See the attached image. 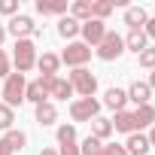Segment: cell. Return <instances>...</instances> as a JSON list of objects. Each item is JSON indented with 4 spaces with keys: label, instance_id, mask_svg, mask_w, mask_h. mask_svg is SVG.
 <instances>
[{
    "label": "cell",
    "instance_id": "30",
    "mask_svg": "<svg viewBox=\"0 0 155 155\" xmlns=\"http://www.w3.org/2000/svg\"><path fill=\"white\" fill-rule=\"evenodd\" d=\"M12 73V61H9V55L0 49V79H6V76Z\"/></svg>",
    "mask_w": 155,
    "mask_h": 155
},
{
    "label": "cell",
    "instance_id": "26",
    "mask_svg": "<svg viewBox=\"0 0 155 155\" xmlns=\"http://www.w3.org/2000/svg\"><path fill=\"white\" fill-rule=\"evenodd\" d=\"M101 152H104V143H101L97 137H91V134H88V137L82 140V146H79V155H101Z\"/></svg>",
    "mask_w": 155,
    "mask_h": 155
},
{
    "label": "cell",
    "instance_id": "37",
    "mask_svg": "<svg viewBox=\"0 0 155 155\" xmlns=\"http://www.w3.org/2000/svg\"><path fill=\"white\" fill-rule=\"evenodd\" d=\"M0 155H12V149H9V146H6L3 140H0Z\"/></svg>",
    "mask_w": 155,
    "mask_h": 155
},
{
    "label": "cell",
    "instance_id": "8",
    "mask_svg": "<svg viewBox=\"0 0 155 155\" xmlns=\"http://www.w3.org/2000/svg\"><path fill=\"white\" fill-rule=\"evenodd\" d=\"M79 37H82V43H85L88 49H91V46L97 49V46H101V40L107 37V21H97V18H88V21H85V25L79 28Z\"/></svg>",
    "mask_w": 155,
    "mask_h": 155
},
{
    "label": "cell",
    "instance_id": "36",
    "mask_svg": "<svg viewBox=\"0 0 155 155\" xmlns=\"http://www.w3.org/2000/svg\"><path fill=\"white\" fill-rule=\"evenodd\" d=\"M146 140H149V146H155V125L149 128V134H146Z\"/></svg>",
    "mask_w": 155,
    "mask_h": 155
},
{
    "label": "cell",
    "instance_id": "10",
    "mask_svg": "<svg viewBox=\"0 0 155 155\" xmlns=\"http://www.w3.org/2000/svg\"><path fill=\"white\" fill-rule=\"evenodd\" d=\"M34 6H37V12H40V15H58V18H61V15H67V12H70L67 0H37Z\"/></svg>",
    "mask_w": 155,
    "mask_h": 155
},
{
    "label": "cell",
    "instance_id": "21",
    "mask_svg": "<svg viewBox=\"0 0 155 155\" xmlns=\"http://www.w3.org/2000/svg\"><path fill=\"white\" fill-rule=\"evenodd\" d=\"M122 40H125V49H131V52H137V55L149 46V37H146L143 31H128V37H122Z\"/></svg>",
    "mask_w": 155,
    "mask_h": 155
},
{
    "label": "cell",
    "instance_id": "25",
    "mask_svg": "<svg viewBox=\"0 0 155 155\" xmlns=\"http://www.w3.org/2000/svg\"><path fill=\"white\" fill-rule=\"evenodd\" d=\"M113 9H116L113 0H91V18H97V21H104Z\"/></svg>",
    "mask_w": 155,
    "mask_h": 155
},
{
    "label": "cell",
    "instance_id": "5",
    "mask_svg": "<svg viewBox=\"0 0 155 155\" xmlns=\"http://www.w3.org/2000/svg\"><path fill=\"white\" fill-rule=\"evenodd\" d=\"M94 55H97L101 61H116V58L125 55V40H122L116 31H107V37L101 40V46L94 49Z\"/></svg>",
    "mask_w": 155,
    "mask_h": 155
},
{
    "label": "cell",
    "instance_id": "12",
    "mask_svg": "<svg viewBox=\"0 0 155 155\" xmlns=\"http://www.w3.org/2000/svg\"><path fill=\"white\" fill-rule=\"evenodd\" d=\"M131 116H134V128H137V131H143V128H152V125H155V107H152V104L137 107Z\"/></svg>",
    "mask_w": 155,
    "mask_h": 155
},
{
    "label": "cell",
    "instance_id": "23",
    "mask_svg": "<svg viewBox=\"0 0 155 155\" xmlns=\"http://www.w3.org/2000/svg\"><path fill=\"white\" fill-rule=\"evenodd\" d=\"M110 134H113V122H110V119H104V116L91 119V137H97V140L104 143Z\"/></svg>",
    "mask_w": 155,
    "mask_h": 155
},
{
    "label": "cell",
    "instance_id": "2",
    "mask_svg": "<svg viewBox=\"0 0 155 155\" xmlns=\"http://www.w3.org/2000/svg\"><path fill=\"white\" fill-rule=\"evenodd\" d=\"M67 82L73 85V94H79V97H94V91H97V76L88 67H76L67 76Z\"/></svg>",
    "mask_w": 155,
    "mask_h": 155
},
{
    "label": "cell",
    "instance_id": "9",
    "mask_svg": "<svg viewBox=\"0 0 155 155\" xmlns=\"http://www.w3.org/2000/svg\"><path fill=\"white\" fill-rule=\"evenodd\" d=\"M46 94L52 101H67V97H73V85L64 79V76H55V79L49 82V88H46Z\"/></svg>",
    "mask_w": 155,
    "mask_h": 155
},
{
    "label": "cell",
    "instance_id": "29",
    "mask_svg": "<svg viewBox=\"0 0 155 155\" xmlns=\"http://www.w3.org/2000/svg\"><path fill=\"white\" fill-rule=\"evenodd\" d=\"M15 122V110H9L6 104H0V131H9Z\"/></svg>",
    "mask_w": 155,
    "mask_h": 155
},
{
    "label": "cell",
    "instance_id": "14",
    "mask_svg": "<svg viewBox=\"0 0 155 155\" xmlns=\"http://www.w3.org/2000/svg\"><path fill=\"white\" fill-rule=\"evenodd\" d=\"M125 152H128V155H146V152H149V140H146V134H143V131H134V134H128Z\"/></svg>",
    "mask_w": 155,
    "mask_h": 155
},
{
    "label": "cell",
    "instance_id": "20",
    "mask_svg": "<svg viewBox=\"0 0 155 155\" xmlns=\"http://www.w3.org/2000/svg\"><path fill=\"white\" fill-rule=\"evenodd\" d=\"M34 116H37V122H40L43 128H46V125H55V122H58V107H55L52 101H46V104H40V107H37V113H34Z\"/></svg>",
    "mask_w": 155,
    "mask_h": 155
},
{
    "label": "cell",
    "instance_id": "19",
    "mask_svg": "<svg viewBox=\"0 0 155 155\" xmlns=\"http://www.w3.org/2000/svg\"><path fill=\"white\" fill-rule=\"evenodd\" d=\"M25 101H31L34 107H40V104H46V101H49V94H46V88H43V82H40V79L28 82V88H25Z\"/></svg>",
    "mask_w": 155,
    "mask_h": 155
},
{
    "label": "cell",
    "instance_id": "28",
    "mask_svg": "<svg viewBox=\"0 0 155 155\" xmlns=\"http://www.w3.org/2000/svg\"><path fill=\"white\" fill-rule=\"evenodd\" d=\"M137 61H140V67H146V70H155V46H146V49L137 55Z\"/></svg>",
    "mask_w": 155,
    "mask_h": 155
},
{
    "label": "cell",
    "instance_id": "22",
    "mask_svg": "<svg viewBox=\"0 0 155 155\" xmlns=\"http://www.w3.org/2000/svg\"><path fill=\"white\" fill-rule=\"evenodd\" d=\"M113 122V131H119V134H134L137 128H134V116L128 113V110H122V113H116V119H110Z\"/></svg>",
    "mask_w": 155,
    "mask_h": 155
},
{
    "label": "cell",
    "instance_id": "24",
    "mask_svg": "<svg viewBox=\"0 0 155 155\" xmlns=\"http://www.w3.org/2000/svg\"><path fill=\"white\" fill-rule=\"evenodd\" d=\"M3 143L12 149V155L18 152V149H25V143H28V134L25 131H18V128H9L6 131V137H3Z\"/></svg>",
    "mask_w": 155,
    "mask_h": 155
},
{
    "label": "cell",
    "instance_id": "16",
    "mask_svg": "<svg viewBox=\"0 0 155 155\" xmlns=\"http://www.w3.org/2000/svg\"><path fill=\"white\" fill-rule=\"evenodd\" d=\"M125 104H128V94H125L122 88H107V94H104V107H110L113 113H122Z\"/></svg>",
    "mask_w": 155,
    "mask_h": 155
},
{
    "label": "cell",
    "instance_id": "11",
    "mask_svg": "<svg viewBox=\"0 0 155 155\" xmlns=\"http://www.w3.org/2000/svg\"><path fill=\"white\" fill-rule=\"evenodd\" d=\"M146 21H149V15H146L143 6H125V25H128L131 31H143Z\"/></svg>",
    "mask_w": 155,
    "mask_h": 155
},
{
    "label": "cell",
    "instance_id": "32",
    "mask_svg": "<svg viewBox=\"0 0 155 155\" xmlns=\"http://www.w3.org/2000/svg\"><path fill=\"white\" fill-rule=\"evenodd\" d=\"M101 155H128V152H125V146H119V143H107Z\"/></svg>",
    "mask_w": 155,
    "mask_h": 155
},
{
    "label": "cell",
    "instance_id": "17",
    "mask_svg": "<svg viewBox=\"0 0 155 155\" xmlns=\"http://www.w3.org/2000/svg\"><path fill=\"white\" fill-rule=\"evenodd\" d=\"M79 28H82V25L76 21V18H70V15H61V18H58V34H61L64 40H70V43L79 37Z\"/></svg>",
    "mask_w": 155,
    "mask_h": 155
},
{
    "label": "cell",
    "instance_id": "35",
    "mask_svg": "<svg viewBox=\"0 0 155 155\" xmlns=\"http://www.w3.org/2000/svg\"><path fill=\"white\" fill-rule=\"evenodd\" d=\"M40 155H58V149H52V146H43V149H40Z\"/></svg>",
    "mask_w": 155,
    "mask_h": 155
},
{
    "label": "cell",
    "instance_id": "38",
    "mask_svg": "<svg viewBox=\"0 0 155 155\" xmlns=\"http://www.w3.org/2000/svg\"><path fill=\"white\" fill-rule=\"evenodd\" d=\"M3 40H6V28L0 25V49H3Z\"/></svg>",
    "mask_w": 155,
    "mask_h": 155
},
{
    "label": "cell",
    "instance_id": "13",
    "mask_svg": "<svg viewBox=\"0 0 155 155\" xmlns=\"http://www.w3.org/2000/svg\"><path fill=\"white\" fill-rule=\"evenodd\" d=\"M37 67H40V76H58V67H61V58L55 52H43L37 58Z\"/></svg>",
    "mask_w": 155,
    "mask_h": 155
},
{
    "label": "cell",
    "instance_id": "6",
    "mask_svg": "<svg viewBox=\"0 0 155 155\" xmlns=\"http://www.w3.org/2000/svg\"><path fill=\"white\" fill-rule=\"evenodd\" d=\"M101 116V101L97 97H79L70 104V119L73 122H91Z\"/></svg>",
    "mask_w": 155,
    "mask_h": 155
},
{
    "label": "cell",
    "instance_id": "1",
    "mask_svg": "<svg viewBox=\"0 0 155 155\" xmlns=\"http://www.w3.org/2000/svg\"><path fill=\"white\" fill-rule=\"evenodd\" d=\"M37 43L34 40H15V46H12V64H15V73H28V70H34L37 67Z\"/></svg>",
    "mask_w": 155,
    "mask_h": 155
},
{
    "label": "cell",
    "instance_id": "39",
    "mask_svg": "<svg viewBox=\"0 0 155 155\" xmlns=\"http://www.w3.org/2000/svg\"><path fill=\"white\" fill-rule=\"evenodd\" d=\"M146 85H149V88H155V70L149 73V82H146Z\"/></svg>",
    "mask_w": 155,
    "mask_h": 155
},
{
    "label": "cell",
    "instance_id": "4",
    "mask_svg": "<svg viewBox=\"0 0 155 155\" xmlns=\"http://www.w3.org/2000/svg\"><path fill=\"white\" fill-rule=\"evenodd\" d=\"M61 58V64H67V67H85L88 61H91V49L82 43V40H73V43H67V49L58 55Z\"/></svg>",
    "mask_w": 155,
    "mask_h": 155
},
{
    "label": "cell",
    "instance_id": "27",
    "mask_svg": "<svg viewBox=\"0 0 155 155\" xmlns=\"http://www.w3.org/2000/svg\"><path fill=\"white\" fill-rule=\"evenodd\" d=\"M55 137H58L61 146H64V143H76V125H58Z\"/></svg>",
    "mask_w": 155,
    "mask_h": 155
},
{
    "label": "cell",
    "instance_id": "15",
    "mask_svg": "<svg viewBox=\"0 0 155 155\" xmlns=\"http://www.w3.org/2000/svg\"><path fill=\"white\" fill-rule=\"evenodd\" d=\"M125 94H128V101H134L137 107H143V104H149V97H152V88H149L146 82H140V79H137V82H131V88H128Z\"/></svg>",
    "mask_w": 155,
    "mask_h": 155
},
{
    "label": "cell",
    "instance_id": "18",
    "mask_svg": "<svg viewBox=\"0 0 155 155\" xmlns=\"http://www.w3.org/2000/svg\"><path fill=\"white\" fill-rule=\"evenodd\" d=\"M67 15H70V18H76L79 25H85V21L91 18V0H73Z\"/></svg>",
    "mask_w": 155,
    "mask_h": 155
},
{
    "label": "cell",
    "instance_id": "7",
    "mask_svg": "<svg viewBox=\"0 0 155 155\" xmlns=\"http://www.w3.org/2000/svg\"><path fill=\"white\" fill-rule=\"evenodd\" d=\"M6 34H12L15 40H31V37H40V28L34 25V18H31V15L18 12V15H12V18H9Z\"/></svg>",
    "mask_w": 155,
    "mask_h": 155
},
{
    "label": "cell",
    "instance_id": "34",
    "mask_svg": "<svg viewBox=\"0 0 155 155\" xmlns=\"http://www.w3.org/2000/svg\"><path fill=\"white\" fill-rule=\"evenodd\" d=\"M143 34H146L149 40H155V18H149V21H146V28H143Z\"/></svg>",
    "mask_w": 155,
    "mask_h": 155
},
{
    "label": "cell",
    "instance_id": "3",
    "mask_svg": "<svg viewBox=\"0 0 155 155\" xmlns=\"http://www.w3.org/2000/svg\"><path fill=\"white\" fill-rule=\"evenodd\" d=\"M25 88H28L25 76H21V73H9L6 79H3V104H6L9 110L21 107V104H25Z\"/></svg>",
    "mask_w": 155,
    "mask_h": 155
},
{
    "label": "cell",
    "instance_id": "33",
    "mask_svg": "<svg viewBox=\"0 0 155 155\" xmlns=\"http://www.w3.org/2000/svg\"><path fill=\"white\" fill-rule=\"evenodd\" d=\"M58 155H79V146H76V143H64L58 149Z\"/></svg>",
    "mask_w": 155,
    "mask_h": 155
},
{
    "label": "cell",
    "instance_id": "31",
    "mask_svg": "<svg viewBox=\"0 0 155 155\" xmlns=\"http://www.w3.org/2000/svg\"><path fill=\"white\" fill-rule=\"evenodd\" d=\"M0 12L3 15H18V0H0Z\"/></svg>",
    "mask_w": 155,
    "mask_h": 155
}]
</instances>
